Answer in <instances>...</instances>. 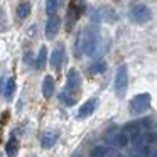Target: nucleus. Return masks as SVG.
Returning a JSON list of instances; mask_svg holds the SVG:
<instances>
[{
  "label": "nucleus",
  "mask_w": 157,
  "mask_h": 157,
  "mask_svg": "<svg viewBox=\"0 0 157 157\" xmlns=\"http://www.w3.org/2000/svg\"><path fill=\"white\" fill-rule=\"evenodd\" d=\"M59 31V17L58 15H49V21L46 24V37L48 39H52Z\"/></svg>",
  "instance_id": "0eeeda50"
},
{
  "label": "nucleus",
  "mask_w": 157,
  "mask_h": 157,
  "mask_svg": "<svg viewBox=\"0 0 157 157\" xmlns=\"http://www.w3.org/2000/svg\"><path fill=\"white\" fill-rule=\"evenodd\" d=\"M46 58H48V49L42 46L41 51H39V54H37V68H39V69H44V66H46Z\"/></svg>",
  "instance_id": "ddd939ff"
},
{
  "label": "nucleus",
  "mask_w": 157,
  "mask_h": 157,
  "mask_svg": "<svg viewBox=\"0 0 157 157\" xmlns=\"http://www.w3.org/2000/svg\"><path fill=\"white\" fill-rule=\"evenodd\" d=\"M81 86V78H79L76 69H69L68 78H66V90L68 91H76Z\"/></svg>",
  "instance_id": "39448f33"
},
{
  "label": "nucleus",
  "mask_w": 157,
  "mask_h": 157,
  "mask_svg": "<svg viewBox=\"0 0 157 157\" xmlns=\"http://www.w3.org/2000/svg\"><path fill=\"white\" fill-rule=\"evenodd\" d=\"M150 105V95L147 93H140V95L133 96L132 101H130V112L133 115H139V113H144Z\"/></svg>",
  "instance_id": "7ed1b4c3"
},
{
  "label": "nucleus",
  "mask_w": 157,
  "mask_h": 157,
  "mask_svg": "<svg viewBox=\"0 0 157 157\" xmlns=\"http://www.w3.org/2000/svg\"><path fill=\"white\" fill-rule=\"evenodd\" d=\"M14 90H15V81H14V78L7 79V85H5V90H4L5 98H10L12 93H14Z\"/></svg>",
  "instance_id": "4468645a"
},
{
  "label": "nucleus",
  "mask_w": 157,
  "mask_h": 157,
  "mask_svg": "<svg viewBox=\"0 0 157 157\" xmlns=\"http://www.w3.org/2000/svg\"><path fill=\"white\" fill-rule=\"evenodd\" d=\"M105 154H106L105 147H96V149L93 150V157H103Z\"/></svg>",
  "instance_id": "f3484780"
},
{
  "label": "nucleus",
  "mask_w": 157,
  "mask_h": 157,
  "mask_svg": "<svg viewBox=\"0 0 157 157\" xmlns=\"http://www.w3.org/2000/svg\"><path fill=\"white\" fill-rule=\"evenodd\" d=\"M29 12H31V4H29L27 0H24L21 5L17 7V15L19 19H25L29 15Z\"/></svg>",
  "instance_id": "f8f14e48"
},
{
  "label": "nucleus",
  "mask_w": 157,
  "mask_h": 157,
  "mask_svg": "<svg viewBox=\"0 0 157 157\" xmlns=\"http://www.w3.org/2000/svg\"><path fill=\"white\" fill-rule=\"evenodd\" d=\"M127 86H128V71H127V66L122 64L115 76V93L118 96H123L127 91Z\"/></svg>",
  "instance_id": "f03ea898"
},
{
  "label": "nucleus",
  "mask_w": 157,
  "mask_h": 157,
  "mask_svg": "<svg viewBox=\"0 0 157 157\" xmlns=\"http://www.w3.org/2000/svg\"><path fill=\"white\" fill-rule=\"evenodd\" d=\"M46 10H48L49 15H54L56 10H58V0H48V4H46Z\"/></svg>",
  "instance_id": "2eb2a0df"
},
{
  "label": "nucleus",
  "mask_w": 157,
  "mask_h": 157,
  "mask_svg": "<svg viewBox=\"0 0 157 157\" xmlns=\"http://www.w3.org/2000/svg\"><path fill=\"white\" fill-rule=\"evenodd\" d=\"M5 152H7L9 157H15V155H17V152H19V144H17V140H15V139H10V140H9L7 145H5Z\"/></svg>",
  "instance_id": "9b49d317"
},
{
  "label": "nucleus",
  "mask_w": 157,
  "mask_h": 157,
  "mask_svg": "<svg viewBox=\"0 0 157 157\" xmlns=\"http://www.w3.org/2000/svg\"><path fill=\"white\" fill-rule=\"evenodd\" d=\"M103 69H105V63H98V64H95V66H91V73H101Z\"/></svg>",
  "instance_id": "a211bd4d"
},
{
  "label": "nucleus",
  "mask_w": 157,
  "mask_h": 157,
  "mask_svg": "<svg viewBox=\"0 0 157 157\" xmlns=\"http://www.w3.org/2000/svg\"><path fill=\"white\" fill-rule=\"evenodd\" d=\"M130 19H132L133 22H137V24H145V22H149L150 21L149 7H145V5H142V4L135 5V7L130 10Z\"/></svg>",
  "instance_id": "20e7f679"
},
{
  "label": "nucleus",
  "mask_w": 157,
  "mask_h": 157,
  "mask_svg": "<svg viewBox=\"0 0 157 157\" xmlns=\"http://www.w3.org/2000/svg\"><path fill=\"white\" fill-rule=\"evenodd\" d=\"M98 48V31L93 27H88L81 36V49L85 54L93 56Z\"/></svg>",
  "instance_id": "f257e3e1"
},
{
  "label": "nucleus",
  "mask_w": 157,
  "mask_h": 157,
  "mask_svg": "<svg viewBox=\"0 0 157 157\" xmlns=\"http://www.w3.org/2000/svg\"><path fill=\"white\" fill-rule=\"evenodd\" d=\"M117 144H118L120 147H127V144H128V139H127V135H118L117 137Z\"/></svg>",
  "instance_id": "dca6fc26"
},
{
  "label": "nucleus",
  "mask_w": 157,
  "mask_h": 157,
  "mask_svg": "<svg viewBox=\"0 0 157 157\" xmlns=\"http://www.w3.org/2000/svg\"><path fill=\"white\" fill-rule=\"evenodd\" d=\"M56 140H58V133L52 132V130H48V132H44L41 135V145L44 149H49V147H52L56 144Z\"/></svg>",
  "instance_id": "1a4fd4ad"
},
{
  "label": "nucleus",
  "mask_w": 157,
  "mask_h": 157,
  "mask_svg": "<svg viewBox=\"0 0 157 157\" xmlns=\"http://www.w3.org/2000/svg\"><path fill=\"white\" fill-rule=\"evenodd\" d=\"M96 105H98V100L96 98H91V100H88V101H85L81 105V108L78 110V118H86V117H90L95 112Z\"/></svg>",
  "instance_id": "6e6552de"
},
{
  "label": "nucleus",
  "mask_w": 157,
  "mask_h": 157,
  "mask_svg": "<svg viewBox=\"0 0 157 157\" xmlns=\"http://www.w3.org/2000/svg\"><path fill=\"white\" fill-rule=\"evenodd\" d=\"M52 93H54V79L51 76H46L44 78V83H42V95L46 98H51Z\"/></svg>",
  "instance_id": "9d476101"
},
{
  "label": "nucleus",
  "mask_w": 157,
  "mask_h": 157,
  "mask_svg": "<svg viewBox=\"0 0 157 157\" xmlns=\"http://www.w3.org/2000/svg\"><path fill=\"white\" fill-rule=\"evenodd\" d=\"M63 59H64V46L58 44L54 48V51H52V54H51V66L54 69H59L63 64Z\"/></svg>",
  "instance_id": "423d86ee"
}]
</instances>
